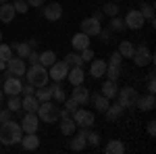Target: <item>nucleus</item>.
Returning <instances> with one entry per match:
<instances>
[{
    "mask_svg": "<svg viewBox=\"0 0 156 154\" xmlns=\"http://www.w3.org/2000/svg\"><path fill=\"white\" fill-rule=\"evenodd\" d=\"M21 138H23V129H21V125L15 123L12 119L0 125V144H4V146H12V144L21 142Z\"/></svg>",
    "mask_w": 156,
    "mask_h": 154,
    "instance_id": "f257e3e1",
    "label": "nucleus"
},
{
    "mask_svg": "<svg viewBox=\"0 0 156 154\" xmlns=\"http://www.w3.org/2000/svg\"><path fill=\"white\" fill-rule=\"evenodd\" d=\"M25 75H27V83H31V85H36V88L48 85V81H50L48 69H46L44 65H40V63L31 65V67L25 71Z\"/></svg>",
    "mask_w": 156,
    "mask_h": 154,
    "instance_id": "f03ea898",
    "label": "nucleus"
},
{
    "mask_svg": "<svg viewBox=\"0 0 156 154\" xmlns=\"http://www.w3.org/2000/svg\"><path fill=\"white\" fill-rule=\"evenodd\" d=\"M58 110L60 108L56 106V104H52L50 100H46V102H40L36 115H37V119L44 121V123H54V121H58Z\"/></svg>",
    "mask_w": 156,
    "mask_h": 154,
    "instance_id": "7ed1b4c3",
    "label": "nucleus"
},
{
    "mask_svg": "<svg viewBox=\"0 0 156 154\" xmlns=\"http://www.w3.org/2000/svg\"><path fill=\"white\" fill-rule=\"evenodd\" d=\"M133 63L137 65V67H146V65H150V63H154V54L148 50V46H146V42H140L137 46H135V50H133Z\"/></svg>",
    "mask_w": 156,
    "mask_h": 154,
    "instance_id": "20e7f679",
    "label": "nucleus"
},
{
    "mask_svg": "<svg viewBox=\"0 0 156 154\" xmlns=\"http://www.w3.org/2000/svg\"><path fill=\"white\" fill-rule=\"evenodd\" d=\"M137 98H140L137 90H133V88H129V85L117 92V102H119L123 108H133L135 102H137Z\"/></svg>",
    "mask_w": 156,
    "mask_h": 154,
    "instance_id": "39448f33",
    "label": "nucleus"
},
{
    "mask_svg": "<svg viewBox=\"0 0 156 154\" xmlns=\"http://www.w3.org/2000/svg\"><path fill=\"white\" fill-rule=\"evenodd\" d=\"M25 71H27L25 59H21V56H12V59L6 60V69H4L6 77H9V75H12V77H23Z\"/></svg>",
    "mask_w": 156,
    "mask_h": 154,
    "instance_id": "423d86ee",
    "label": "nucleus"
},
{
    "mask_svg": "<svg viewBox=\"0 0 156 154\" xmlns=\"http://www.w3.org/2000/svg\"><path fill=\"white\" fill-rule=\"evenodd\" d=\"M69 65L65 63V60H54L52 65H50L48 69V75L52 81H62V79H67V73H69Z\"/></svg>",
    "mask_w": 156,
    "mask_h": 154,
    "instance_id": "0eeeda50",
    "label": "nucleus"
},
{
    "mask_svg": "<svg viewBox=\"0 0 156 154\" xmlns=\"http://www.w3.org/2000/svg\"><path fill=\"white\" fill-rule=\"evenodd\" d=\"M21 88H23V83H21V77H12L9 75L4 83H2V94L6 96H19L21 94Z\"/></svg>",
    "mask_w": 156,
    "mask_h": 154,
    "instance_id": "6e6552de",
    "label": "nucleus"
},
{
    "mask_svg": "<svg viewBox=\"0 0 156 154\" xmlns=\"http://www.w3.org/2000/svg\"><path fill=\"white\" fill-rule=\"evenodd\" d=\"M125 27L127 29H142L146 23V19H144V15L137 11V9H133V11H129L127 15H125Z\"/></svg>",
    "mask_w": 156,
    "mask_h": 154,
    "instance_id": "1a4fd4ad",
    "label": "nucleus"
},
{
    "mask_svg": "<svg viewBox=\"0 0 156 154\" xmlns=\"http://www.w3.org/2000/svg\"><path fill=\"white\" fill-rule=\"evenodd\" d=\"M73 121H75L79 127H92V125L96 123L94 113H90V110H85V108H77V110L73 113Z\"/></svg>",
    "mask_w": 156,
    "mask_h": 154,
    "instance_id": "9d476101",
    "label": "nucleus"
},
{
    "mask_svg": "<svg viewBox=\"0 0 156 154\" xmlns=\"http://www.w3.org/2000/svg\"><path fill=\"white\" fill-rule=\"evenodd\" d=\"M100 29H102V25H100V21L94 19V17H87V19L81 21V31H83L85 36L96 38L98 34H100Z\"/></svg>",
    "mask_w": 156,
    "mask_h": 154,
    "instance_id": "9b49d317",
    "label": "nucleus"
},
{
    "mask_svg": "<svg viewBox=\"0 0 156 154\" xmlns=\"http://www.w3.org/2000/svg\"><path fill=\"white\" fill-rule=\"evenodd\" d=\"M37 127H40V119H37L36 113H25L23 121H21V129L23 133H36Z\"/></svg>",
    "mask_w": 156,
    "mask_h": 154,
    "instance_id": "f8f14e48",
    "label": "nucleus"
},
{
    "mask_svg": "<svg viewBox=\"0 0 156 154\" xmlns=\"http://www.w3.org/2000/svg\"><path fill=\"white\" fill-rule=\"evenodd\" d=\"M42 15H44V19H48V21H58L60 17H62V6H60L58 2H54V0H52L50 4L44 6Z\"/></svg>",
    "mask_w": 156,
    "mask_h": 154,
    "instance_id": "ddd939ff",
    "label": "nucleus"
},
{
    "mask_svg": "<svg viewBox=\"0 0 156 154\" xmlns=\"http://www.w3.org/2000/svg\"><path fill=\"white\" fill-rule=\"evenodd\" d=\"M87 133H90V127H81V131L77 133V138H73V140H71V150H75V152L83 150L85 146H87V142H85Z\"/></svg>",
    "mask_w": 156,
    "mask_h": 154,
    "instance_id": "4468645a",
    "label": "nucleus"
},
{
    "mask_svg": "<svg viewBox=\"0 0 156 154\" xmlns=\"http://www.w3.org/2000/svg\"><path fill=\"white\" fill-rule=\"evenodd\" d=\"M75 90H73V96L71 98H75L79 104H87L90 102V90L85 88L83 83H79V85H73Z\"/></svg>",
    "mask_w": 156,
    "mask_h": 154,
    "instance_id": "2eb2a0df",
    "label": "nucleus"
},
{
    "mask_svg": "<svg viewBox=\"0 0 156 154\" xmlns=\"http://www.w3.org/2000/svg\"><path fill=\"white\" fill-rule=\"evenodd\" d=\"M135 106L140 108V110H144V113H148V110H152V108L156 106V98H154V94L140 96V98H137V102H135Z\"/></svg>",
    "mask_w": 156,
    "mask_h": 154,
    "instance_id": "dca6fc26",
    "label": "nucleus"
},
{
    "mask_svg": "<svg viewBox=\"0 0 156 154\" xmlns=\"http://www.w3.org/2000/svg\"><path fill=\"white\" fill-rule=\"evenodd\" d=\"M15 6L9 4V2H2L0 4V21L2 23H12V19H15Z\"/></svg>",
    "mask_w": 156,
    "mask_h": 154,
    "instance_id": "f3484780",
    "label": "nucleus"
},
{
    "mask_svg": "<svg viewBox=\"0 0 156 154\" xmlns=\"http://www.w3.org/2000/svg\"><path fill=\"white\" fill-rule=\"evenodd\" d=\"M73 48H75V52H81V50H85V48H90V36H85L83 31L81 34H75L71 40Z\"/></svg>",
    "mask_w": 156,
    "mask_h": 154,
    "instance_id": "a211bd4d",
    "label": "nucleus"
},
{
    "mask_svg": "<svg viewBox=\"0 0 156 154\" xmlns=\"http://www.w3.org/2000/svg\"><path fill=\"white\" fill-rule=\"evenodd\" d=\"M19 144L23 146V150H37V146H40V138H37L36 133H25Z\"/></svg>",
    "mask_w": 156,
    "mask_h": 154,
    "instance_id": "6ab92c4d",
    "label": "nucleus"
},
{
    "mask_svg": "<svg viewBox=\"0 0 156 154\" xmlns=\"http://www.w3.org/2000/svg\"><path fill=\"white\" fill-rule=\"evenodd\" d=\"M67 79L71 81V85H79V83H83L85 79V73L81 67H71L69 73H67Z\"/></svg>",
    "mask_w": 156,
    "mask_h": 154,
    "instance_id": "aec40b11",
    "label": "nucleus"
},
{
    "mask_svg": "<svg viewBox=\"0 0 156 154\" xmlns=\"http://www.w3.org/2000/svg\"><path fill=\"white\" fill-rule=\"evenodd\" d=\"M90 63H92V67H90V75H92L94 79L102 77V75L106 73V60L96 59V60H90Z\"/></svg>",
    "mask_w": 156,
    "mask_h": 154,
    "instance_id": "412c9836",
    "label": "nucleus"
},
{
    "mask_svg": "<svg viewBox=\"0 0 156 154\" xmlns=\"http://www.w3.org/2000/svg\"><path fill=\"white\" fill-rule=\"evenodd\" d=\"M100 90H102L100 94L104 96V98H108V100L117 98V92H119V88H117V81H110V79H106V81L102 83V88H100Z\"/></svg>",
    "mask_w": 156,
    "mask_h": 154,
    "instance_id": "4be33fe9",
    "label": "nucleus"
},
{
    "mask_svg": "<svg viewBox=\"0 0 156 154\" xmlns=\"http://www.w3.org/2000/svg\"><path fill=\"white\" fill-rule=\"evenodd\" d=\"M37 106H40V102H37V98L34 94H31V96H23V100H21V108H23L25 113H36Z\"/></svg>",
    "mask_w": 156,
    "mask_h": 154,
    "instance_id": "5701e85b",
    "label": "nucleus"
},
{
    "mask_svg": "<svg viewBox=\"0 0 156 154\" xmlns=\"http://www.w3.org/2000/svg\"><path fill=\"white\" fill-rule=\"evenodd\" d=\"M90 102H94V106H96L98 113H104V110L108 108V104H110V100L104 98L102 94H94V96L90 94Z\"/></svg>",
    "mask_w": 156,
    "mask_h": 154,
    "instance_id": "b1692460",
    "label": "nucleus"
},
{
    "mask_svg": "<svg viewBox=\"0 0 156 154\" xmlns=\"http://www.w3.org/2000/svg\"><path fill=\"white\" fill-rule=\"evenodd\" d=\"M123 110H125V108L121 106L119 102H115V104H108V108L104 110V115H106L108 121H117V119L123 115Z\"/></svg>",
    "mask_w": 156,
    "mask_h": 154,
    "instance_id": "393cba45",
    "label": "nucleus"
},
{
    "mask_svg": "<svg viewBox=\"0 0 156 154\" xmlns=\"http://www.w3.org/2000/svg\"><path fill=\"white\" fill-rule=\"evenodd\" d=\"M104 152L106 154H123L125 152V144H123V140H110L106 144V148H104Z\"/></svg>",
    "mask_w": 156,
    "mask_h": 154,
    "instance_id": "a878e982",
    "label": "nucleus"
},
{
    "mask_svg": "<svg viewBox=\"0 0 156 154\" xmlns=\"http://www.w3.org/2000/svg\"><path fill=\"white\" fill-rule=\"evenodd\" d=\"M75 131H77V123H75L73 119L65 117L62 123H60V133H62V135H73Z\"/></svg>",
    "mask_w": 156,
    "mask_h": 154,
    "instance_id": "bb28decb",
    "label": "nucleus"
},
{
    "mask_svg": "<svg viewBox=\"0 0 156 154\" xmlns=\"http://www.w3.org/2000/svg\"><path fill=\"white\" fill-rule=\"evenodd\" d=\"M11 48L17 52V56H21V59H27V54L34 50L27 42H15V44H11Z\"/></svg>",
    "mask_w": 156,
    "mask_h": 154,
    "instance_id": "cd10ccee",
    "label": "nucleus"
},
{
    "mask_svg": "<svg viewBox=\"0 0 156 154\" xmlns=\"http://www.w3.org/2000/svg\"><path fill=\"white\" fill-rule=\"evenodd\" d=\"M62 60H65L69 67H83V59H81V54H79V52H69Z\"/></svg>",
    "mask_w": 156,
    "mask_h": 154,
    "instance_id": "c85d7f7f",
    "label": "nucleus"
},
{
    "mask_svg": "<svg viewBox=\"0 0 156 154\" xmlns=\"http://www.w3.org/2000/svg\"><path fill=\"white\" fill-rule=\"evenodd\" d=\"M133 50H135V46H133L131 42H127V40H123V42L119 44V54L123 56V59H131Z\"/></svg>",
    "mask_w": 156,
    "mask_h": 154,
    "instance_id": "c756f323",
    "label": "nucleus"
},
{
    "mask_svg": "<svg viewBox=\"0 0 156 154\" xmlns=\"http://www.w3.org/2000/svg\"><path fill=\"white\" fill-rule=\"evenodd\" d=\"M137 11L144 15L146 21H152V19H154V4H152V2H142Z\"/></svg>",
    "mask_w": 156,
    "mask_h": 154,
    "instance_id": "7c9ffc66",
    "label": "nucleus"
},
{
    "mask_svg": "<svg viewBox=\"0 0 156 154\" xmlns=\"http://www.w3.org/2000/svg\"><path fill=\"white\" fill-rule=\"evenodd\" d=\"M54 60H56V54H54L52 50H44V52H40V60H37V63H40V65H44V67L48 69Z\"/></svg>",
    "mask_w": 156,
    "mask_h": 154,
    "instance_id": "2f4dec72",
    "label": "nucleus"
},
{
    "mask_svg": "<svg viewBox=\"0 0 156 154\" xmlns=\"http://www.w3.org/2000/svg\"><path fill=\"white\" fill-rule=\"evenodd\" d=\"M34 96L37 98V102H46V100H52V90H50V88H46V85H42L40 90H36V92H34Z\"/></svg>",
    "mask_w": 156,
    "mask_h": 154,
    "instance_id": "473e14b6",
    "label": "nucleus"
},
{
    "mask_svg": "<svg viewBox=\"0 0 156 154\" xmlns=\"http://www.w3.org/2000/svg\"><path fill=\"white\" fill-rule=\"evenodd\" d=\"M50 90H52V98H54L56 102H60V104H62V102H65V90H62L60 81H54Z\"/></svg>",
    "mask_w": 156,
    "mask_h": 154,
    "instance_id": "72a5a7b5",
    "label": "nucleus"
},
{
    "mask_svg": "<svg viewBox=\"0 0 156 154\" xmlns=\"http://www.w3.org/2000/svg\"><path fill=\"white\" fill-rule=\"evenodd\" d=\"M123 29H127V27H125V21H123L121 17H117V15L110 17V31H117V34H119Z\"/></svg>",
    "mask_w": 156,
    "mask_h": 154,
    "instance_id": "f704fd0d",
    "label": "nucleus"
},
{
    "mask_svg": "<svg viewBox=\"0 0 156 154\" xmlns=\"http://www.w3.org/2000/svg\"><path fill=\"white\" fill-rule=\"evenodd\" d=\"M104 75H106L110 81H117V79L121 77V67H115V65H106V73H104Z\"/></svg>",
    "mask_w": 156,
    "mask_h": 154,
    "instance_id": "c9c22d12",
    "label": "nucleus"
},
{
    "mask_svg": "<svg viewBox=\"0 0 156 154\" xmlns=\"http://www.w3.org/2000/svg\"><path fill=\"white\" fill-rule=\"evenodd\" d=\"M102 13H104L106 17H115V15L119 13V6H117L115 2H106V4L102 6Z\"/></svg>",
    "mask_w": 156,
    "mask_h": 154,
    "instance_id": "e433bc0d",
    "label": "nucleus"
},
{
    "mask_svg": "<svg viewBox=\"0 0 156 154\" xmlns=\"http://www.w3.org/2000/svg\"><path fill=\"white\" fill-rule=\"evenodd\" d=\"M9 110H12V113L21 110V98L19 96H9Z\"/></svg>",
    "mask_w": 156,
    "mask_h": 154,
    "instance_id": "4c0bfd02",
    "label": "nucleus"
},
{
    "mask_svg": "<svg viewBox=\"0 0 156 154\" xmlns=\"http://www.w3.org/2000/svg\"><path fill=\"white\" fill-rule=\"evenodd\" d=\"M0 59L2 60L12 59V48L9 46V44H2V42H0Z\"/></svg>",
    "mask_w": 156,
    "mask_h": 154,
    "instance_id": "58836bf2",
    "label": "nucleus"
},
{
    "mask_svg": "<svg viewBox=\"0 0 156 154\" xmlns=\"http://www.w3.org/2000/svg\"><path fill=\"white\" fill-rule=\"evenodd\" d=\"M62 104H65V110H69V115H73V113L77 110V106H79V102H77L75 98H69V100L65 98V102H62Z\"/></svg>",
    "mask_w": 156,
    "mask_h": 154,
    "instance_id": "ea45409f",
    "label": "nucleus"
},
{
    "mask_svg": "<svg viewBox=\"0 0 156 154\" xmlns=\"http://www.w3.org/2000/svg\"><path fill=\"white\" fill-rule=\"evenodd\" d=\"M12 6H15V13H21V15H25L27 9H29V4H27L25 0H15V2H12Z\"/></svg>",
    "mask_w": 156,
    "mask_h": 154,
    "instance_id": "a19ab883",
    "label": "nucleus"
},
{
    "mask_svg": "<svg viewBox=\"0 0 156 154\" xmlns=\"http://www.w3.org/2000/svg\"><path fill=\"white\" fill-rule=\"evenodd\" d=\"M85 142L90 144V146H94V148H96L98 144H100V135H98L96 131H92V129H90V133H87V138H85Z\"/></svg>",
    "mask_w": 156,
    "mask_h": 154,
    "instance_id": "79ce46f5",
    "label": "nucleus"
},
{
    "mask_svg": "<svg viewBox=\"0 0 156 154\" xmlns=\"http://www.w3.org/2000/svg\"><path fill=\"white\" fill-rule=\"evenodd\" d=\"M121 63H123V56L119 54V50H117V52H110V59H108L106 65H115V67H121Z\"/></svg>",
    "mask_w": 156,
    "mask_h": 154,
    "instance_id": "37998d69",
    "label": "nucleus"
},
{
    "mask_svg": "<svg viewBox=\"0 0 156 154\" xmlns=\"http://www.w3.org/2000/svg\"><path fill=\"white\" fill-rule=\"evenodd\" d=\"M11 119H12V110H9V108L0 110V125H2V123H6V121H11Z\"/></svg>",
    "mask_w": 156,
    "mask_h": 154,
    "instance_id": "c03bdc74",
    "label": "nucleus"
},
{
    "mask_svg": "<svg viewBox=\"0 0 156 154\" xmlns=\"http://www.w3.org/2000/svg\"><path fill=\"white\" fill-rule=\"evenodd\" d=\"M79 54H81L83 63H87V60H94V52H92V48H85V50H81Z\"/></svg>",
    "mask_w": 156,
    "mask_h": 154,
    "instance_id": "a18cd8bd",
    "label": "nucleus"
},
{
    "mask_svg": "<svg viewBox=\"0 0 156 154\" xmlns=\"http://www.w3.org/2000/svg\"><path fill=\"white\" fill-rule=\"evenodd\" d=\"M98 38L102 40V44H108V42H110V29H100Z\"/></svg>",
    "mask_w": 156,
    "mask_h": 154,
    "instance_id": "49530a36",
    "label": "nucleus"
},
{
    "mask_svg": "<svg viewBox=\"0 0 156 154\" xmlns=\"http://www.w3.org/2000/svg\"><path fill=\"white\" fill-rule=\"evenodd\" d=\"M27 60H29V65H36L37 60H40V52H36V48L27 54Z\"/></svg>",
    "mask_w": 156,
    "mask_h": 154,
    "instance_id": "de8ad7c7",
    "label": "nucleus"
},
{
    "mask_svg": "<svg viewBox=\"0 0 156 154\" xmlns=\"http://www.w3.org/2000/svg\"><path fill=\"white\" fill-rule=\"evenodd\" d=\"M34 92H36V85H31V83H27V85L21 88V94H23V96H31Z\"/></svg>",
    "mask_w": 156,
    "mask_h": 154,
    "instance_id": "09e8293b",
    "label": "nucleus"
},
{
    "mask_svg": "<svg viewBox=\"0 0 156 154\" xmlns=\"http://www.w3.org/2000/svg\"><path fill=\"white\" fill-rule=\"evenodd\" d=\"M148 133H150V138L156 135V121H150V123H148Z\"/></svg>",
    "mask_w": 156,
    "mask_h": 154,
    "instance_id": "8fccbe9b",
    "label": "nucleus"
},
{
    "mask_svg": "<svg viewBox=\"0 0 156 154\" xmlns=\"http://www.w3.org/2000/svg\"><path fill=\"white\" fill-rule=\"evenodd\" d=\"M94 19H98V21H102L104 19V13H102V9H98V11H94V15H92Z\"/></svg>",
    "mask_w": 156,
    "mask_h": 154,
    "instance_id": "3c124183",
    "label": "nucleus"
},
{
    "mask_svg": "<svg viewBox=\"0 0 156 154\" xmlns=\"http://www.w3.org/2000/svg\"><path fill=\"white\" fill-rule=\"evenodd\" d=\"M25 2H27L29 6H42V4H44V0H25Z\"/></svg>",
    "mask_w": 156,
    "mask_h": 154,
    "instance_id": "603ef678",
    "label": "nucleus"
},
{
    "mask_svg": "<svg viewBox=\"0 0 156 154\" xmlns=\"http://www.w3.org/2000/svg\"><path fill=\"white\" fill-rule=\"evenodd\" d=\"M27 44H29V46H31V48H36V46H37V40H36V38H31V40H29Z\"/></svg>",
    "mask_w": 156,
    "mask_h": 154,
    "instance_id": "864d4df0",
    "label": "nucleus"
},
{
    "mask_svg": "<svg viewBox=\"0 0 156 154\" xmlns=\"http://www.w3.org/2000/svg\"><path fill=\"white\" fill-rule=\"evenodd\" d=\"M4 69H6V60L0 59V71H4Z\"/></svg>",
    "mask_w": 156,
    "mask_h": 154,
    "instance_id": "5fc2aeb1",
    "label": "nucleus"
},
{
    "mask_svg": "<svg viewBox=\"0 0 156 154\" xmlns=\"http://www.w3.org/2000/svg\"><path fill=\"white\" fill-rule=\"evenodd\" d=\"M0 102H2V90H0Z\"/></svg>",
    "mask_w": 156,
    "mask_h": 154,
    "instance_id": "6e6d98bb",
    "label": "nucleus"
},
{
    "mask_svg": "<svg viewBox=\"0 0 156 154\" xmlns=\"http://www.w3.org/2000/svg\"><path fill=\"white\" fill-rule=\"evenodd\" d=\"M0 42H2V31H0Z\"/></svg>",
    "mask_w": 156,
    "mask_h": 154,
    "instance_id": "4d7b16f0",
    "label": "nucleus"
},
{
    "mask_svg": "<svg viewBox=\"0 0 156 154\" xmlns=\"http://www.w3.org/2000/svg\"><path fill=\"white\" fill-rule=\"evenodd\" d=\"M2 2H6V0H0V4H2Z\"/></svg>",
    "mask_w": 156,
    "mask_h": 154,
    "instance_id": "13d9d810",
    "label": "nucleus"
},
{
    "mask_svg": "<svg viewBox=\"0 0 156 154\" xmlns=\"http://www.w3.org/2000/svg\"><path fill=\"white\" fill-rule=\"evenodd\" d=\"M112 2H119V0H112Z\"/></svg>",
    "mask_w": 156,
    "mask_h": 154,
    "instance_id": "bf43d9fd",
    "label": "nucleus"
}]
</instances>
